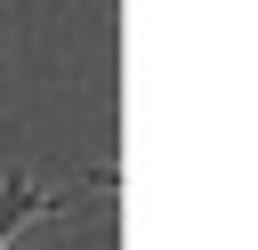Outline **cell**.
I'll return each instance as SVG.
<instances>
[{
  "mask_svg": "<svg viewBox=\"0 0 258 250\" xmlns=\"http://www.w3.org/2000/svg\"><path fill=\"white\" fill-rule=\"evenodd\" d=\"M48 210H64V194H40L32 177H0V250H8L32 218H48Z\"/></svg>",
  "mask_w": 258,
  "mask_h": 250,
  "instance_id": "6da1fadb",
  "label": "cell"
}]
</instances>
